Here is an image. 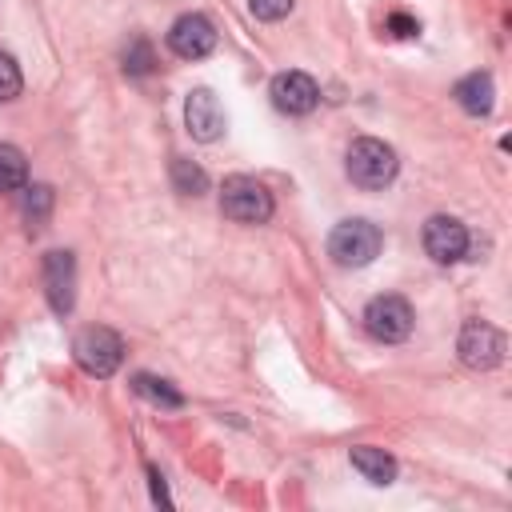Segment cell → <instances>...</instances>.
<instances>
[{"label":"cell","mask_w":512,"mask_h":512,"mask_svg":"<svg viewBox=\"0 0 512 512\" xmlns=\"http://www.w3.org/2000/svg\"><path fill=\"white\" fill-rule=\"evenodd\" d=\"M452 96H456V104H460L468 116H488V112H492V100H496V84H492L488 72H472V76H464V80L452 88Z\"/></svg>","instance_id":"cell-12"},{"label":"cell","mask_w":512,"mask_h":512,"mask_svg":"<svg viewBox=\"0 0 512 512\" xmlns=\"http://www.w3.org/2000/svg\"><path fill=\"white\" fill-rule=\"evenodd\" d=\"M172 188L184 192V196H200V192H208V176H204L200 164L176 156V160H172Z\"/></svg>","instance_id":"cell-16"},{"label":"cell","mask_w":512,"mask_h":512,"mask_svg":"<svg viewBox=\"0 0 512 512\" xmlns=\"http://www.w3.org/2000/svg\"><path fill=\"white\" fill-rule=\"evenodd\" d=\"M380 228L372 220H340L332 232H328V256L340 264V268H364L380 256Z\"/></svg>","instance_id":"cell-2"},{"label":"cell","mask_w":512,"mask_h":512,"mask_svg":"<svg viewBox=\"0 0 512 512\" xmlns=\"http://www.w3.org/2000/svg\"><path fill=\"white\" fill-rule=\"evenodd\" d=\"M44 292L56 316H68L76 304V260L68 248H52L44 256Z\"/></svg>","instance_id":"cell-7"},{"label":"cell","mask_w":512,"mask_h":512,"mask_svg":"<svg viewBox=\"0 0 512 512\" xmlns=\"http://www.w3.org/2000/svg\"><path fill=\"white\" fill-rule=\"evenodd\" d=\"M292 4L296 0H248V8H252L256 20H284L292 12Z\"/></svg>","instance_id":"cell-20"},{"label":"cell","mask_w":512,"mask_h":512,"mask_svg":"<svg viewBox=\"0 0 512 512\" xmlns=\"http://www.w3.org/2000/svg\"><path fill=\"white\" fill-rule=\"evenodd\" d=\"M412 304L404 300V296H376V300H368V308H364V328H368V336H376V340H384V344H400V340H408V332H412Z\"/></svg>","instance_id":"cell-5"},{"label":"cell","mask_w":512,"mask_h":512,"mask_svg":"<svg viewBox=\"0 0 512 512\" xmlns=\"http://www.w3.org/2000/svg\"><path fill=\"white\" fill-rule=\"evenodd\" d=\"M220 208L236 224H264L272 216V192L252 176H232L220 188Z\"/></svg>","instance_id":"cell-3"},{"label":"cell","mask_w":512,"mask_h":512,"mask_svg":"<svg viewBox=\"0 0 512 512\" xmlns=\"http://www.w3.org/2000/svg\"><path fill=\"white\" fill-rule=\"evenodd\" d=\"M396 168H400V160H396V152L384 140H376V136L352 140V148H348V180L356 188L376 192V188L396 180Z\"/></svg>","instance_id":"cell-1"},{"label":"cell","mask_w":512,"mask_h":512,"mask_svg":"<svg viewBox=\"0 0 512 512\" xmlns=\"http://www.w3.org/2000/svg\"><path fill=\"white\" fill-rule=\"evenodd\" d=\"M456 352H460V360L468 368L488 372V368H496L504 360V332L492 328L488 320H464L460 340H456Z\"/></svg>","instance_id":"cell-6"},{"label":"cell","mask_w":512,"mask_h":512,"mask_svg":"<svg viewBox=\"0 0 512 512\" xmlns=\"http://www.w3.org/2000/svg\"><path fill=\"white\" fill-rule=\"evenodd\" d=\"M316 100H320V88H316V80L308 76V72H280L276 80H272V104L280 108V112H288V116H304V112H312L316 108Z\"/></svg>","instance_id":"cell-11"},{"label":"cell","mask_w":512,"mask_h":512,"mask_svg":"<svg viewBox=\"0 0 512 512\" xmlns=\"http://www.w3.org/2000/svg\"><path fill=\"white\" fill-rule=\"evenodd\" d=\"M424 252L436 264H456L468 252V228L456 216H428V224H424Z\"/></svg>","instance_id":"cell-9"},{"label":"cell","mask_w":512,"mask_h":512,"mask_svg":"<svg viewBox=\"0 0 512 512\" xmlns=\"http://www.w3.org/2000/svg\"><path fill=\"white\" fill-rule=\"evenodd\" d=\"M48 212H52V188L48 184H24V220H28V228H40L44 220H48Z\"/></svg>","instance_id":"cell-17"},{"label":"cell","mask_w":512,"mask_h":512,"mask_svg":"<svg viewBox=\"0 0 512 512\" xmlns=\"http://www.w3.org/2000/svg\"><path fill=\"white\" fill-rule=\"evenodd\" d=\"M152 64H156L152 44H148L144 36H132V40H128V48H124V72H128V76H148V72H152Z\"/></svg>","instance_id":"cell-18"},{"label":"cell","mask_w":512,"mask_h":512,"mask_svg":"<svg viewBox=\"0 0 512 512\" xmlns=\"http://www.w3.org/2000/svg\"><path fill=\"white\" fill-rule=\"evenodd\" d=\"M20 88H24V76H20L16 60H12L8 52H0V104H4V100H16Z\"/></svg>","instance_id":"cell-19"},{"label":"cell","mask_w":512,"mask_h":512,"mask_svg":"<svg viewBox=\"0 0 512 512\" xmlns=\"http://www.w3.org/2000/svg\"><path fill=\"white\" fill-rule=\"evenodd\" d=\"M148 480H152V496H156L160 504H168V488H164V476H160L156 468H148Z\"/></svg>","instance_id":"cell-22"},{"label":"cell","mask_w":512,"mask_h":512,"mask_svg":"<svg viewBox=\"0 0 512 512\" xmlns=\"http://www.w3.org/2000/svg\"><path fill=\"white\" fill-rule=\"evenodd\" d=\"M168 48H172L180 60H204V56L216 48V28H212V20L200 16V12L180 16V20L168 28Z\"/></svg>","instance_id":"cell-8"},{"label":"cell","mask_w":512,"mask_h":512,"mask_svg":"<svg viewBox=\"0 0 512 512\" xmlns=\"http://www.w3.org/2000/svg\"><path fill=\"white\" fill-rule=\"evenodd\" d=\"M132 388L144 396V400H152L156 408H180L184 404V396L168 384V380H160V376H152V372H140V376H132Z\"/></svg>","instance_id":"cell-15"},{"label":"cell","mask_w":512,"mask_h":512,"mask_svg":"<svg viewBox=\"0 0 512 512\" xmlns=\"http://www.w3.org/2000/svg\"><path fill=\"white\" fill-rule=\"evenodd\" d=\"M184 124H188L192 140H200V144L220 140V132H224V108H220V100L208 88H192L188 100H184Z\"/></svg>","instance_id":"cell-10"},{"label":"cell","mask_w":512,"mask_h":512,"mask_svg":"<svg viewBox=\"0 0 512 512\" xmlns=\"http://www.w3.org/2000/svg\"><path fill=\"white\" fill-rule=\"evenodd\" d=\"M28 184V160L16 144H0V192H20Z\"/></svg>","instance_id":"cell-14"},{"label":"cell","mask_w":512,"mask_h":512,"mask_svg":"<svg viewBox=\"0 0 512 512\" xmlns=\"http://www.w3.org/2000/svg\"><path fill=\"white\" fill-rule=\"evenodd\" d=\"M384 28H388L392 36H416V32H420V24H416L412 16H404V12H392V16L384 20Z\"/></svg>","instance_id":"cell-21"},{"label":"cell","mask_w":512,"mask_h":512,"mask_svg":"<svg viewBox=\"0 0 512 512\" xmlns=\"http://www.w3.org/2000/svg\"><path fill=\"white\" fill-rule=\"evenodd\" d=\"M348 456H352V468H356L364 480H372V484H392V480H396V460H392L384 448L356 444Z\"/></svg>","instance_id":"cell-13"},{"label":"cell","mask_w":512,"mask_h":512,"mask_svg":"<svg viewBox=\"0 0 512 512\" xmlns=\"http://www.w3.org/2000/svg\"><path fill=\"white\" fill-rule=\"evenodd\" d=\"M72 352H76V364L88 372V376H112L116 368H120V360H124V340L112 332V328H104V324H92V328H84L76 340H72Z\"/></svg>","instance_id":"cell-4"}]
</instances>
